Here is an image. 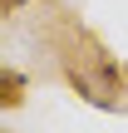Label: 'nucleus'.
<instances>
[{
  "label": "nucleus",
  "instance_id": "obj_1",
  "mask_svg": "<svg viewBox=\"0 0 128 133\" xmlns=\"http://www.w3.org/2000/svg\"><path fill=\"white\" fill-rule=\"evenodd\" d=\"M59 64H64V79L74 84V94L84 104H99V109H123L128 94V74L123 64L104 49V39H94L89 30L79 25H64V39H59Z\"/></svg>",
  "mask_w": 128,
  "mask_h": 133
},
{
  "label": "nucleus",
  "instance_id": "obj_2",
  "mask_svg": "<svg viewBox=\"0 0 128 133\" xmlns=\"http://www.w3.org/2000/svg\"><path fill=\"white\" fill-rule=\"evenodd\" d=\"M30 94V79L20 69H0V109H20Z\"/></svg>",
  "mask_w": 128,
  "mask_h": 133
},
{
  "label": "nucleus",
  "instance_id": "obj_3",
  "mask_svg": "<svg viewBox=\"0 0 128 133\" xmlns=\"http://www.w3.org/2000/svg\"><path fill=\"white\" fill-rule=\"evenodd\" d=\"M0 10H5V0H0Z\"/></svg>",
  "mask_w": 128,
  "mask_h": 133
},
{
  "label": "nucleus",
  "instance_id": "obj_4",
  "mask_svg": "<svg viewBox=\"0 0 128 133\" xmlns=\"http://www.w3.org/2000/svg\"><path fill=\"white\" fill-rule=\"evenodd\" d=\"M0 133H5V128H0Z\"/></svg>",
  "mask_w": 128,
  "mask_h": 133
}]
</instances>
